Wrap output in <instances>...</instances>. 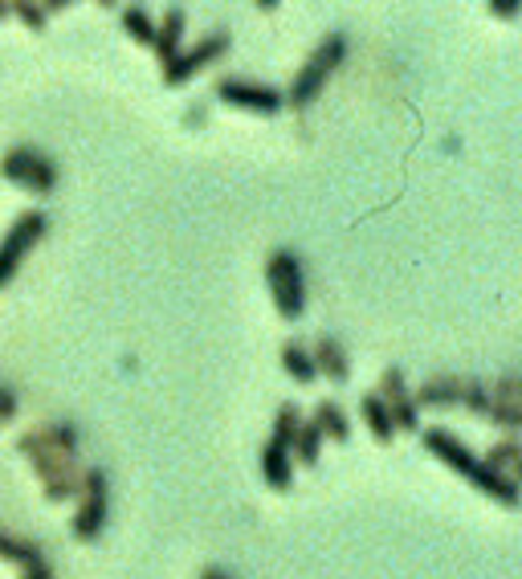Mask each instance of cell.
<instances>
[{
	"label": "cell",
	"instance_id": "1",
	"mask_svg": "<svg viewBox=\"0 0 522 579\" xmlns=\"http://www.w3.org/2000/svg\"><path fill=\"white\" fill-rule=\"evenodd\" d=\"M421 441H424V449H429V453L441 461V465H449L454 474L466 477V481H470L478 494L494 498L498 506H510V511H514V506L522 502V486H519V481H510V477L494 474L486 461L478 458L470 445L457 437L454 428H424Z\"/></svg>",
	"mask_w": 522,
	"mask_h": 579
},
{
	"label": "cell",
	"instance_id": "17",
	"mask_svg": "<svg viewBox=\"0 0 522 579\" xmlns=\"http://www.w3.org/2000/svg\"><path fill=\"white\" fill-rule=\"evenodd\" d=\"M359 416H364V425H368L371 441L375 445H392V437H396V425H392V416H387L384 400L375 393H364L359 396Z\"/></svg>",
	"mask_w": 522,
	"mask_h": 579
},
{
	"label": "cell",
	"instance_id": "19",
	"mask_svg": "<svg viewBox=\"0 0 522 579\" xmlns=\"http://www.w3.org/2000/svg\"><path fill=\"white\" fill-rule=\"evenodd\" d=\"M347 53H352V41H347V34H339V29H331V34L319 37V46L310 50V62H319L327 74H335L343 62H347Z\"/></svg>",
	"mask_w": 522,
	"mask_h": 579
},
{
	"label": "cell",
	"instance_id": "20",
	"mask_svg": "<svg viewBox=\"0 0 522 579\" xmlns=\"http://www.w3.org/2000/svg\"><path fill=\"white\" fill-rule=\"evenodd\" d=\"M290 458L294 465H303V469H315L322 458V433L315 428V421H303L298 425V437H294V449H290Z\"/></svg>",
	"mask_w": 522,
	"mask_h": 579
},
{
	"label": "cell",
	"instance_id": "32",
	"mask_svg": "<svg viewBox=\"0 0 522 579\" xmlns=\"http://www.w3.org/2000/svg\"><path fill=\"white\" fill-rule=\"evenodd\" d=\"M494 13H498V17H514L519 9H514V4H494Z\"/></svg>",
	"mask_w": 522,
	"mask_h": 579
},
{
	"label": "cell",
	"instance_id": "24",
	"mask_svg": "<svg viewBox=\"0 0 522 579\" xmlns=\"http://www.w3.org/2000/svg\"><path fill=\"white\" fill-rule=\"evenodd\" d=\"M461 409L470 412L473 421H486L489 412V384L478 375H461Z\"/></svg>",
	"mask_w": 522,
	"mask_h": 579
},
{
	"label": "cell",
	"instance_id": "16",
	"mask_svg": "<svg viewBox=\"0 0 522 579\" xmlns=\"http://www.w3.org/2000/svg\"><path fill=\"white\" fill-rule=\"evenodd\" d=\"M278 359H282V372H287L294 384L310 388V384L319 379V372H315V359H310V347H306V343L287 339V343H282V351H278Z\"/></svg>",
	"mask_w": 522,
	"mask_h": 579
},
{
	"label": "cell",
	"instance_id": "31",
	"mask_svg": "<svg viewBox=\"0 0 522 579\" xmlns=\"http://www.w3.org/2000/svg\"><path fill=\"white\" fill-rule=\"evenodd\" d=\"M196 579H233V576H229L225 567H204V571H201Z\"/></svg>",
	"mask_w": 522,
	"mask_h": 579
},
{
	"label": "cell",
	"instance_id": "21",
	"mask_svg": "<svg viewBox=\"0 0 522 579\" xmlns=\"http://www.w3.org/2000/svg\"><path fill=\"white\" fill-rule=\"evenodd\" d=\"M0 559L13 563V567H34V563H41L46 555H41V546L29 543V539H17V535L0 530Z\"/></svg>",
	"mask_w": 522,
	"mask_h": 579
},
{
	"label": "cell",
	"instance_id": "2",
	"mask_svg": "<svg viewBox=\"0 0 522 579\" xmlns=\"http://www.w3.org/2000/svg\"><path fill=\"white\" fill-rule=\"evenodd\" d=\"M266 286H270V298H273V310H278V319H287V323H298L306 314V273H303V257L294 254V249H273L266 257Z\"/></svg>",
	"mask_w": 522,
	"mask_h": 579
},
{
	"label": "cell",
	"instance_id": "13",
	"mask_svg": "<svg viewBox=\"0 0 522 579\" xmlns=\"http://www.w3.org/2000/svg\"><path fill=\"white\" fill-rule=\"evenodd\" d=\"M262 481L278 490V494H287L290 486H294V458H290L287 449H278L273 441L262 445Z\"/></svg>",
	"mask_w": 522,
	"mask_h": 579
},
{
	"label": "cell",
	"instance_id": "3",
	"mask_svg": "<svg viewBox=\"0 0 522 579\" xmlns=\"http://www.w3.org/2000/svg\"><path fill=\"white\" fill-rule=\"evenodd\" d=\"M0 176L9 184L34 192V196H53L58 180H62V171H58L50 155L41 152V147H29V143H17V147H9V152L0 155Z\"/></svg>",
	"mask_w": 522,
	"mask_h": 579
},
{
	"label": "cell",
	"instance_id": "4",
	"mask_svg": "<svg viewBox=\"0 0 522 579\" xmlns=\"http://www.w3.org/2000/svg\"><path fill=\"white\" fill-rule=\"evenodd\" d=\"M50 233V217L41 213V208H25L17 213V221L4 229V237H0V290L9 286L17 270L25 266V257L34 254V245Z\"/></svg>",
	"mask_w": 522,
	"mask_h": 579
},
{
	"label": "cell",
	"instance_id": "9",
	"mask_svg": "<svg viewBox=\"0 0 522 579\" xmlns=\"http://www.w3.org/2000/svg\"><path fill=\"white\" fill-rule=\"evenodd\" d=\"M106 494H82L78 498V511L69 518V530L78 543H99V535L106 530Z\"/></svg>",
	"mask_w": 522,
	"mask_h": 579
},
{
	"label": "cell",
	"instance_id": "28",
	"mask_svg": "<svg viewBox=\"0 0 522 579\" xmlns=\"http://www.w3.org/2000/svg\"><path fill=\"white\" fill-rule=\"evenodd\" d=\"M17 409H21L17 393H13L9 384H0V425H9V421L17 416Z\"/></svg>",
	"mask_w": 522,
	"mask_h": 579
},
{
	"label": "cell",
	"instance_id": "26",
	"mask_svg": "<svg viewBox=\"0 0 522 579\" xmlns=\"http://www.w3.org/2000/svg\"><path fill=\"white\" fill-rule=\"evenodd\" d=\"M13 17H17L25 29H34V34H46V29H50V17H46L41 0H13Z\"/></svg>",
	"mask_w": 522,
	"mask_h": 579
},
{
	"label": "cell",
	"instance_id": "27",
	"mask_svg": "<svg viewBox=\"0 0 522 579\" xmlns=\"http://www.w3.org/2000/svg\"><path fill=\"white\" fill-rule=\"evenodd\" d=\"M489 400H498V404H522V379L514 372L498 375L489 384Z\"/></svg>",
	"mask_w": 522,
	"mask_h": 579
},
{
	"label": "cell",
	"instance_id": "33",
	"mask_svg": "<svg viewBox=\"0 0 522 579\" xmlns=\"http://www.w3.org/2000/svg\"><path fill=\"white\" fill-rule=\"evenodd\" d=\"M13 17V4H4V0H0V21H9Z\"/></svg>",
	"mask_w": 522,
	"mask_h": 579
},
{
	"label": "cell",
	"instance_id": "30",
	"mask_svg": "<svg viewBox=\"0 0 522 579\" xmlns=\"http://www.w3.org/2000/svg\"><path fill=\"white\" fill-rule=\"evenodd\" d=\"M21 579H53V567L41 559V563H34V567H21Z\"/></svg>",
	"mask_w": 522,
	"mask_h": 579
},
{
	"label": "cell",
	"instance_id": "15",
	"mask_svg": "<svg viewBox=\"0 0 522 579\" xmlns=\"http://www.w3.org/2000/svg\"><path fill=\"white\" fill-rule=\"evenodd\" d=\"M34 437L46 445V449L62 453V458H78V445H82V433H78L74 421H50V425H37Z\"/></svg>",
	"mask_w": 522,
	"mask_h": 579
},
{
	"label": "cell",
	"instance_id": "5",
	"mask_svg": "<svg viewBox=\"0 0 522 579\" xmlns=\"http://www.w3.org/2000/svg\"><path fill=\"white\" fill-rule=\"evenodd\" d=\"M229 50H233V34H225V29H213V34H204L196 46H188V50H180L171 62H164L160 66V78H164V86H184L192 82L201 69L217 66L220 57H229Z\"/></svg>",
	"mask_w": 522,
	"mask_h": 579
},
{
	"label": "cell",
	"instance_id": "14",
	"mask_svg": "<svg viewBox=\"0 0 522 579\" xmlns=\"http://www.w3.org/2000/svg\"><path fill=\"white\" fill-rule=\"evenodd\" d=\"M310 421H315V428L322 433V441H335V445L352 441V416L343 412V404H339V400H319Z\"/></svg>",
	"mask_w": 522,
	"mask_h": 579
},
{
	"label": "cell",
	"instance_id": "23",
	"mask_svg": "<svg viewBox=\"0 0 522 579\" xmlns=\"http://www.w3.org/2000/svg\"><path fill=\"white\" fill-rule=\"evenodd\" d=\"M123 34L131 37L136 46H148V50H152L155 17L148 13V9H139V4H127V9H123Z\"/></svg>",
	"mask_w": 522,
	"mask_h": 579
},
{
	"label": "cell",
	"instance_id": "10",
	"mask_svg": "<svg viewBox=\"0 0 522 579\" xmlns=\"http://www.w3.org/2000/svg\"><path fill=\"white\" fill-rule=\"evenodd\" d=\"M327 78H331V74H327L319 62H310V57H306L303 69L294 74V82H290V90L282 94V99H287L294 111H306L310 103H319V94L327 90Z\"/></svg>",
	"mask_w": 522,
	"mask_h": 579
},
{
	"label": "cell",
	"instance_id": "25",
	"mask_svg": "<svg viewBox=\"0 0 522 579\" xmlns=\"http://www.w3.org/2000/svg\"><path fill=\"white\" fill-rule=\"evenodd\" d=\"M486 425L502 428L506 437H514V433H522V404H498V400H489Z\"/></svg>",
	"mask_w": 522,
	"mask_h": 579
},
{
	"label": "cell",
	"instance_id": "18",
	"mask_svg": "<svg viewBox=\"0 0 522 579\" xmlns=\"http://www.w3.org/2000/svg\"><path fill=\"white\" fill-rule=\"evenodd\" d=\"M482 461H486L494 474L519 481V477H522V445H519V437H502V441H494Z\"/></svg>",
	"mask_w": 522,
	"mask_h": 579
},
{
	"label": "cell",
	"instance_id": "6",
	"mask_svg": "<svg viewBox=\"0 0 522 579\" xmlns=\"http://www.w3.org/2000/svg\"><path fill=\"white\" fill-rule=\"evenodd\" d=\"M213 94H217V103L237 106V111H250V115H278V111L287 106V99H282L278 86L250 82V78H217Z\"/></svg>",
	"mask_w": 522,
	"mask_h": 579
},
{
	"label": "cell",
	"instance_id": "22",
	"mask_svg": "<svg viewBox=\"0 0 522 579\" xmlns=\"http://www.w3.org/2000/svg\"><path fill=\"white\" fill-rule=\"evenodd\" d=\"M306 416L298 404H282L278 409V416H273V428H270V441L278 445V449H294V437H298V425H303Z\"/></svg>",
	"mask_w": 522,
	"mask_h": 579
},
{
	"label": "cell",
	"instance_id": "7",
	"mask_svg": "<svg viewBox=\"0 0 522 579\" xmlns=\"http://www.w3.org/2000/svg\"><path fill=\"white\" fill-rule=\"evenodd\" d=\"M375 396L384 400V409H387V416H392L396 433H421V409H417L412 388H408V379L400 368H384V372H380Z\"/></svg>",
	"mask_w": 522,
	"mask_h": 579
},
{
	"label": "cell",
	"instance_id": "29",
	"mask_svg": "<svg viewBox=\"0 0 522 579\" xmlns=\"http://www.w3.org/2000/svg\"><path fill=\"white\" fill-rule=\"evenodd\" d=\"M204 119H208V106L204 103H192L184 111V127H204Z\"/></svg>",
	"mask_w": 522,
	"mask_h": 579
},
{
	"label": "cell",
	"instance_id": "12",
	"mask_svg": "<svg viewBox=\"0 0 522 579\" xmlns=\"http://www.w3.org/2000/svg\"><path fill=\"white\" fill-rule=\"evenodd\" d=\"M412 400L417 409H461V375H429Z\"/></svg>",
	"mask_w": 522,
	"mask_h": 579
},
{
	"label": "cell",
	"instance_id": "11",
	"mask_svg": "<svg viewBox=\"0 0 522 579\" xmlns=\"http://www.w3.org/2000/svg\"><path fill=\"white\" fill-rule=\"evenodd\" d=\"M184 29H188V13L180 9V4H171L168 13H164V21H155L152 50H155V57H160V66L171 62L176 53L184 50V46H180V41H184Z\"/></svg>",
	"mask_w": 522,
	"mask_h": 579
},
{
	"label": "cell",
	"instance_id": "8",
	"mask_svg": "<svg viewBox=\"0 0 522 579\" xmlns=\"http://www.w3.org/2000/svg\"><path fill=\"white\" fill-rule=\"evenodd\" d=\"M310 359H315V372L327 375L331 384H347L352 379V356L343 351V343L335 335L322 331L319 339H315V347H310Z\"/></svg>",
	"mask_w": 522,
	"mask_h": 579
}]
</instances>
